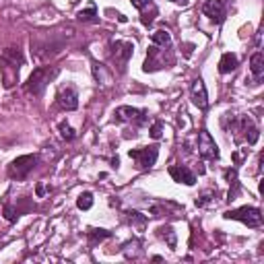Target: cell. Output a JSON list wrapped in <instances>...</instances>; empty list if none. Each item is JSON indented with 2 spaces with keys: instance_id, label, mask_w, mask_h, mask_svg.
<instances>
[{
  "instance_id": "6da1fadb",
  "label": "cell",
  "mask_w": 264,
  "mask_h": 264,
  "mask_svg": "<svg viewBox=\"0 0 264 264\" xmlns=\"http://www.w3.org/2000/svg\"><path fill=\"white\" fill-rule=\"evenodd\" d=\"M58 77V68H50V66H41V68H35L27 81V93H33V95H41L45 85Z\"/></svg>"
},
{
  "instance_id": "7a4b0ae2",
  "label": "cell",
  "mask_w": 264,
  "mask_h": 264,
  "mask_svg": "<svg viewBox=\"0 0 264 264\" xmlns=\"http://www.w3.org/2000/svg\"><path fill=\"white\" fill-rule=\"evenodd\" d=\"M225 219H233V221H242L248 227H258L262 225V210L256 206H242V208H233L227 210L223 215Z\"/></svg>"
},
{
  "instance_id": "3957f363",
  "label": "cell",
  "mask_w": 264,
  "mask_h": 264,
  "mask_svg": "<svg viewBox=\"0 0 264 264\" xmlns=\"http://www.w3.org/2000/svg\"><path fill=\"white\" fill-rule=\"evenodd\" d=\"M128 155H130L132 161H136L138 170H151V167L155 165V161H157V157H159V147L151 145V147L132 149Z\"/></svg>"
},
{
  "instance_id": "277c9868",
  "label": "cell",
  "mask_w": 264,
  "mask_h": 264,
  "mask_svg": "<svg viewBox=\"0 0 264 264\" xmlns=\"http://www.w3.org/2000/svg\"><path fill=\"white\" fill-rule=\"evenodd\" d=\"M114 120L116 122H128V124H134V126H142V124L149 122V112L130 108V105H122V108H118L114 112Z\"/></svg>"
},
{
  "instance_id": "5b68a950",
  "label": "cell",
  "mask_w": 264,
  "mask_h": 264,
  "mask_svg": "<svg viewBox=\"0 0 264 264\" xmlns=\"http://www.w3.org/2000/svg\"><path fill=\"white\" fill-rule=\"evenodd\" d=\"M37 163V155H23V157H17V159L9 165V176L11 178H17V180H23L27 178L33 167Z\"/></svg>"
},
{
  "instance_id": "8992f818",
  "label": "cell",
  "mask_w": 264,
  "mask_h": 264,
  "mask_svg": "<svg viewBox=\"0 0 264 264\" xmlns=\"http://www.w3.org/2000/svg\"><path fill=\"white\" fill-rule=\"evenodd\" d=\"M227 9H229V0H206V3L202 5V13L215 23L225 21Z\"/></svg>"
},
{
  "instance_id": "52a82bcc",
  "label": "cell",
  "mask_w": 264,
  "mask_h": 264,
  "mask_svg": "<svg viewBox=\"0 0 264 264\" xmlns=\"http://www.w3.org/2000/svg\"><path fill=\"white\" fill-rule=\"evenodd\" d=\"M132 52H134V43H130V41H114L112 43V58L120 70H124V66L128 64Z\"/></svg>"
},
{
  "instance_id": "ba28073f",
  "label": "cell",
  "mask_w": 264,
  "mask_h": 264,
  "mask_svg": "<svg viewBox=\"0 0 264 264\" xmlns=\"http://www.w3.org/2000/svg\"><path fill=\"white\" fill-rule=\"evenodd\" d=\"M198 155L204 157V159H217L219 157L217 142L210 136L208 130H200V134H198Z\"/></svg>"
},
{
  "instance_id": "9c48e42d",
  "label": "cell",
  "mask_w": 264,
  "mask_h": 264,
  "mask_svg": "<svg viewBox=\"0 0 264 264\" xmlns=\"http://www.w3.org/2000/svg\"><path fill=\"white\" fill-rule=\"evenodd\" d=\"M163 56H165V47L159 50V45L153 43V47L149 50V54H147V60H145L142 70H145V73H153V70L163 68V66H165V58H163Z\"/></svg>"
},
{
  "instance_id": "30bf717a",
  "label": "cell",
  "mask_w": 264,
  "mask_h": 264,
  "mask_svg": "<svg viewBox=\"0 0 264 264\" xmlns=\"http://www.w3.org/2000/svg\"><path fill=\"white\" fill-rule=\"evenodd\" d=\"M58 103L60 108L66 110V112H73L79 108V95H77V89L75 87H60L58 91Z\"/></svg>"
},
{
  "instance_id": "8fae6325",
  "label": "cell",
  "mask_w": 264,
  "mask_h": 264,
  "mask_svg": "<svg viewBox=\"0 0 264 264\" xmlns=\"http://www.w3.org/2000/svg\"><path fill=\"white\" fill-rule=\"evenodd\" d=\"M190 95H192V101H194L196 108H200V110H206L208 108V93H206V87H204L202 79H194L192 81Z\"/></svg>"
},
{
  "instance_id": "7c38bea8",
  "label": "cell",
  "mask_w": 264,
  "mask_h": 264,
  "mask_svg": "<svg viewBox=\"0 0 264 264\" xmlns=\"http://www.w3.org/2000/svg\"><path fill=\"white\" fill-rule=\"evenodd\" d=\"M170 176L180 182V184H186V186H194L196 184V176L186 167V165H172L170 167Z\"/></svg>"
},
{
  "instance_id": "4fadbf2b",
  "label": "cell",
  "mask_w": 264,
  "mask_h": 264,
  "mask_svg": "<svg viewBox=\"0 0 264 264\" xmlns=\"http://www.w3.org/2000/svg\"><path fill=\"white\" fill-rule=\"evenodd\" d=\"M237 56L235 54H231V52H227V54H223L221 56V60H219V73L221 75H229V73H233L235 68H237Z\"/></svg>"
},
{
  "instance_id": "5bb4252c",
  "label": "cell",
  "mask_w": 264,
  "mask_h": 264,
  "mask_svg": "<svg viewBox=\"0 0 264 264\" xmlns=\"http://www.w3.org/2000/svg\"><path fill=\"white\" fill-rule=\"evenodd\" d=\"M250 68H252L254 79L262 81V77H264V56H262V52H256V54L250 58Z\"/></svg>"
},
{
  "instance_id": "9a60e30c",
  "label": "cell",
  "mask_w": 264,
  "mask_h": 264,
  "mask_svg": "<svg viewBox=\"0 0 264 264\" xmlns=\"http://www.w3.org/2000/svg\"><path fill=\"white\" fill-rule=\"evenodd\" d=\"M157 235H159L163 242H167V246H170V248H176V246H178V237H176V231H174V227H172V225H163V227H159V229H157Z\"/></svg>"
},
{
  "instance_id": "2e32d148",
  "label": "cell",
  "mask_w": 264,
  "mask_h": 264,
  "mask_svg": "<svg viewBox=\"0 0 264 264\" xmlns=\"http://www.w3.org/2000/svg\"><path fill=\"white\" fill-rule=\"evenodd\" d=\"M151 39H153L155 45H159V47H170V45H172V35H170L167 29H157V31L151 35Z\"/></svg>"
},
{
  "instance_id": "e0dca14e",
  "label": "cell",
  "mask_w": 264,
  "mask_h": 264,
  "mask_svg": "<svg viewBox=\"0 0 264 264\" xmlns=\"http://www.w3.org/2000/svg\"><path fill=\"white\" fill-rule=\"evenodd\" d=\"M128 223L130 225H134L138 231H142L145 229V225H147V215H140L138 210H128Z\"/></svg>"
},
{
  "instance_id": "ac0fdd59",
  "label": "cell",
  "mask_w": 264,
  "mask_h": 264,
  "mask_svg": "<svg viewBox=\"0 0 264 264\" xmlns=\"http://www.w3.org/2000/svg\"><path fill=\"white\" fill-rule=\"evenodd\" d=\"M77 206H79L81 210H89V208L93 206V194H91V192H83V194L77 198Z\"/></svg>"
},
{
  "instance_id": "d6986e66",
  "label": "cell",
  "mask_w": 264,
  "mask_h": 264,
  "mask_svg": "<svg viewBox=\"0 0 264 264\" xmlns=\"http://www.w3.org/2000/svg\"><path fill=\"white\" fill-rule=\"evenodd\" d=\"M112 233L110 231H105V229H91L89 231V239H91V246H95V242H101L105 237H110Z\"/></svg>"
},
{
  "instance_id": "ffe728a7",
  "label": "cell",
  "mask_w": 264,
  "mask_h": 264,
  "mask_svg": "<svg viewBox=\"0 0 264 264\" xmlns=\"http://www.w3.org/2000/svg\"><path fill=\"white\" fill-rule=\"evenodd\" d=\"M58 128H60V136H62L64 140H75V138H77V132H75L66 122H60Z\"/></svg>"
},
{
  "instance_id": "44dd1931",
  "label": "cell",
  "mask_w": 264,
  "mask_h": 264,
  "mask_svg": "<svg viewBox=\"0 0 264 264\" xmlns=\"http://www.w3.org/2000/svg\"><path fill=\"white\" fill-rule=\"evenodd\" d=\"M77 17H79V21H95V17H97V9H95V5H91L87 11H81Z\"/></svg>"
},
{
  "instance_id": "7402d4cb",
  "label": "cell",
  "mask_w": 264,
  "mask_h": 264,
  "mask_svg": "<svg viewBox=\"0 0 264 264\" xmlns=\"http://www.w3.org/2000/svg\"><path fill=\"white\" fill-rule=\"evenodd\" d=\"M149 132H151V136H153L155 140H159V138L163 136V122H155V124L149 128Z\"/></svg>"
},
{
  "instance_id": "603a6c76",
  "label": "cell",
  "mask_w": 264,
  "mask_h": 264,
  "mask_svg": "<svg viewBox=\"0 0 264 264\" xmlns=\"http://www.w3.org/2000/svg\"><path fill=\"white\" fill-rule=\"evenodd\" d=\"M93 75H95V79H97L99 83H108V81H110L108 77H105V73H103V66L97 64V62H93Z\"/></svg>"
},
{
  "instance_id": "cb8c5ba5",
  "label": "cell",
  "mask_w": 264,
  "mask_h": 264,
  "mask_svg": "<svg viewBox=\"0 0 264 264\" xmlns=\"http://www.w3.org/2000/svg\"><path fill=\"white\" fill-rule=\"evenodd\" d=\"M5 217H7V221L15 223V221L19 219V213H17V210H13V206H11V204H5Z\"/></svg>"
},
{
  "instance_id": "d4e9b609",
  "label": "cell",
  "mask_w": 264,
  "mask_h": 264,
  "mask_svg": "<svg viewBox=\"0 0 264 264\" xmlns=\"http://www.w3.org/2000/svg\"><path fill=\"white\" fill-rule=\"evenodd\" d=\"M130 3H132V7H134V9L145 11L147 7H151V5H153V0H130Z\"/></svg>"
},
{
  "instance_id": "484cf974",
  "label": "cell",
  "mask_w": 264,
  "mask_h": 264,
  "mask_svg": "<svg viewBox=\"0 0 264 264\" xmlns=\"http://www.w3.org/2000/svg\"><path fill=\"white\" fill-rule=\"evenodd\" d=\"M43 192H45V186H37V194H39V196H41V194H43Z\"/></svg>"
},
{
  "instance_id": "4316f807",
  "label": "cell",
  "mask_w": 264,
  "mask_h": 264,
  "mask_svg": "<svg viewBox=\"0 0 264 264\" xmlns=\"http://www.w3.org/2000/svg\"><path fill=\"white\" fill-rule=\"evenodd\" d=\"M112 165H114V167H118V165H120V159H118V157H116V159H112Z\"/></svg>"
},
{
  "instance_id": "83f0119b",
  "label": "cell",
  "mask_w": 264,
  "mask_h": 264,
  "mask_svg": "<svg viewBox=\"0 0 264 264\" xmlns=\"http://www.w3.org/2000/svg\"><path fill=\"white\" fill-rule=\"evenodd\" d=\"M172 3H184V0H172Z\"/></svg>"
}]
</instances>
